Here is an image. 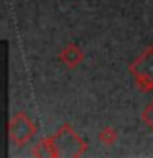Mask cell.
<instances>
[{"instance_id":"1","label":"cell","mask_w":153,"mask_h":158,"mask_svg":"<svg viewBox=\"0 0 153 158\" xmlns=\"http://www.w3.org/2000/svg\"><path fill=\"white\" fill-rule=\"evenodd\" d=\"M89 143L84 138L79 137V133L71 125L64 123L59 130L54 132V135L46 137L36 143L33 148V156H81L87 150Z\"/></svg>"},{"instance_id":"2","label":"cell","mask_w":153,"mask_h":158,"mask_svg":"<svg viewBox=\"0 0 153 158\" xmlns=\"http://www.w3.org/2000/svg\"><path fill=\"white\" fill-rule=\"evenodd\" d=\"M130 74L143 92L153 91V46L145 48L130 64Z\"/></svg>"},{"instance_id":"3","label":"cell","mask_w":153,"mask_h":158,"mask_svg":"<svg viewBox=\"0 0 153 158\" xmlns=\"http://www.w3.org/2000/svg\"><path fill=\"white\" fill-rule=\"evenodd\" d=\"M38 128L31 118H30L25 112H18L10 118L8 123V137L12 143L17 147H23L36 135Z\"/></svg>"},{"instance_id":"4","label":"cell","mask_w":153,"mask_h":158,"mask_svg":"<svg viewBox=\"0 0 153 158\" xmlns=\"http://www.w3.org/2000/svg\"><path fill=\"white\" fill-rule=\"evenodd\" d=\"M59 61L68 68H77L79 64L84 61V51L77 46L76 43H68L61 51H59Z\"/></svg>"},{"instance_id":"5","label":"cell","mask_w":153,"mask_h":158,"mask_svg":"<svg viewBox=\"0 0 153 158\" xmlns=\"http://www.w3.org/2000/svg\"><path fill=\"white\" fill-rule=\"evenodd\" d=\"M99 140H101V143H104V145L112 147V145H115L117 140H118V132L114 127L107 125L99 132Z\"/></svg>"},{"instance_id":"6","label":"cell","mask_w":153,"mask_h":158,"mask_svg":"<svg viewBox=\"0 0 153 158\" xmlns=\"http://www.w3.org/2000/svg\"><path fill=\"white\" fill-rule=\"evenodd\" d=\"M142 122L153 132V101H150L142 110Z\"/></svg>"}]
</instances>
